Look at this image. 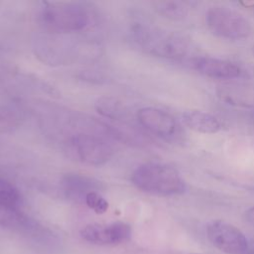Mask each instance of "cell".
<instances>
[{
  "label": "cell",
  "mask_w": 254,
  "mask_h": 254,
  "mask_svg": "<svg viewBox=\"0 0 254 254\" xmlns=\"http://www.w3.org/2000/svg\"><path fill=\"white\" fill-rule=\"evenodd\" d=\"M131 181L138 190L160 196L181 194L187 189L178 170L162 163L150 162L140 165L133 172Z\"/></svg>",
  "instance_id": "cell-1"
},
{
  "label": "cell",
  "mask_w": 254,
  "mask_h": 254,
  "mask_svg": "<svg viewBox=\"0 0 254 254\" xmlns=\"http://www.w3.org/2000/svg\"><path fill=\"white\" fill-rule=\"evenodd\" d=\"M39 20L45 30L66 34L83 30L89 23V14L80 3L46 2L40 11Z\"/></svg>",
  "instance_id": "cell-2"
},
{
  "label": "cell",
  "mask_w": 254,
  "mask_h": 254,
  "mask_svg": "<svg viewBox=\"0 0 254 254\" xmlns=\"http://www.w3.org/2000/svg\"><path fill=\"white\" fill-rule=\"evenodd\" d=\"M132 31L137 44L150 55L177 60L184 58L188 53L187 40L176 33L143 24L134 26Z\"/></svg>",
  "instance_id": "cell-3"
},
{
  "label": "cell",
  "mask_w": 254,
  "mask_h": 254,
  "mask_svg": "<svg viewBox=\"0 0 254 254\" xmlns=\"http://www.w3.org/2000/svg\"><path fill=\"white\" fill-rule=\"evenodd\" d=\"M207 29L216 37L227 40H241L251 33L247 18L239 12L224 6H212L205 12Z\"/></svg>",
  "instance_id": "cell-4"
},
{
  "label": "cell",
  "mask_w": 254,
  "mask_h": 254,
  "mask_svg": "<svg viewBox=\"0 0 254 254\" xmlns=\"http://www.w3.org/2000/svg\"><path fill=\"white\" fill-rule=\"evenodd\" d=\"M206 237L208 241L220 251L226 254H247L249 242L244 233L235 225L215 219L206 225Z\"/></svg>",
  "instance_id": "cell-5"
},
{
  "label": "cell",
  "mask_w": 254,
  "mask_h": 254,
  "mask_svg": "<svg viewBox=\"0 0 254 254\" xmlns=\"http://www.w3.org/2000/svg\"><path fill=\"white\" fill-rule=\"evenodd\" d=\"M71 145L77 158L91 166L104 165L114 154L113 148L105 140L88 133L74 135L71 138Z\"/></svg>",
  "instance_id": "cell-6"
},
{
  "label": "cell",
  "mask_w": 254,
  "mask_h": 254,
  "mask_svg": "<svg viewBox=\"0 0 254 254\" xmlns=\"http://www.w3.org/2000/svg\"><path fill=\"white\" fill-rule=\"evenodd\" d=\"M138 122L152 134L174 141L181 136V126L167 111L156 107H143L136 113Z\"/></svg>",
  "instance_id": "cell-7"
},
{
  "label": "cell",
  "mask_w": 254,
  "mask_h": 254,
  "mask_svg": "<svg viewBox=\"0 0 254 254\" xmlns=\"http://www.w3.org/2000/svg\"><path fill=\"white\" fill-rule=\"evenodd\" d=\"M80 236L85 241L93 244H118L130 238L131 227L121 221L109 224L92 223L85 225L80 230Z\"/></svg>",
  "instance_id": "cell-8"
},
{
  "label": "cell",
  "mask_w": 254,
  "mask_h": 254,
  "mask_svg": "<svg viewBox=\"0 0 254 254\" xmlns=\"http://www.w3.org/2000/svg\"><path fill=\"white\" fill-rule=\"evenodd\" d=\"M191 66L199 73L212 78L230 79L241 75V68L229 61L210 57H196L191 60Z\"/></svg>",
  "instance_id": "cell-9"
},
{
  "label": "cell",
  "mask_w": 254,
  "mask_h": 254,
  "mask_svg": "<svg viewBox=\"0 0 254 254\" xmlns=\"http://www.w3.org/2000/svg\"><path fill=\"white\" fill-rule=\"evenodd\" d=\"M217 96L229 105L254 108V87L245 84H226L217 89Z\"/></svg>",
  "instance_id": "cell-10"
},
{
  "label": "cell",
  "mask_w": 254,
  "mask_h": 254,
  "mask_svg": "<svg viewBox=\"0 0 254 254\" xmlns=\"http://www.w3.org/2000/svg\"><path fill=\"white\" fill-rule=\"evenodd\" d=\"M0 226L25 233H38L41 231L40 225L22 210L2 205H0Z\"/></svg>",
  "instance_id": "cell-11"
},
{
  "label": "cell",
  "mask_w": 254,
  "mask_h": 254,
  "mask_svg": "<svg viewBox=\"0 0 254 254\" xmlns=\"http://www.w3.org/2000/svg\"><path fill=\"white\" fill-rule=\"evenodd\" d=\"M183 123L190 130L203 134H213L221 130L220 121L212 114L201 110H188L182 114Z\"/></svg>",
  "instance_id": "cell-12"
},
{
  "label": "cell",
  "mask_w": 254,
  "mask_h": 254,
  "mask_svg": "<svg viewBox=\"0 0 254 254\" xmlns=\"http://www.w3.org/2000/svg\"><path fill=\"white\" fill-rule=\"evenodd\" d=\"M62 187L68 197L83 199L91 191H97L98 182L83 175L67 174L62 179Z\"/></svg>",
  "instance_id": "cell-13"
},
{
  "label": "cell",
  "mask_w": 254,
  "mask_h": 254,
  "mask_svg": "<svg viewBox=\"0 0 254 254\" xmlns=\"http://www.w3.org/2000/svg\"><path fill=\"white\" fill-rule=\"evenodd\" d=\"M95 107L97 112L106 118L117 121H124L127 119V107L117 98L102 97L98 99Z\"/></svg>",
  "instance_id": "cell-14"
},
{
  "label": "cell",
  "mask_w": 254,
  "mask_h": 254,
  "mask_svg": "<svg viewBox=\"0 0 254 254\" xmlns=\"http://www.w3.org/2000/svg\"><path fill=\"white\" fill-rule=\"evenodd\" d=\"M152 5L158 14L170 20H182L188 15V7L181 1H155Z\"/></svg>",
  "instance_id": "cell-15"
},
{
  "label": "cell",
  "mask_w": 254,
  "mask_h": 254,
  "mask_svg": "<svg viewBox=\"0 0 254 254\" xmlns=\"http://www.w3.org/2000/svg\"><path fill=\"white\" fill-rule=\"evenodd\" d=\"M23 197L19 190L10 182L0 178V205L21 210Z\"/></svg>",
  "instance_id": "cell-16"
},
{
  "label": "cell",
  "mask_w": 254,
  "mask_h": 254,
  "mask_svg": "<svg viewBox=\"0 0 254 254\" xmlns=\"http://www.w3.org/2000/svg\"><path fill=\"white\" fill-rule=\"evenodd\" d=\"M21 113L19 109L11 104L0 105V128L3 130L11 129L19 125Z\"/></svg>",
  "instance_id": "cell-17"
},
{
  "label": "cell",
  "mask_w": 254,
  "mask_h": 254,
  "mask_svg": "<svg viewBox=\"0 0 254 254\" xmlns=\"http://www.w3.org/2000/svg\"><path fill=\"white\" fill-rule=\"evenodd\" d=\"M84 202L96 213H103L108 208V202L97 191L87 193L84 198Z\"/></svg>",
  "instance_id": "cell-18"
},
{
  "label": "cell",
  "mask_w": 254,
  "mask_h": 254,
  "mask_svg": "<svg viewBox=\"0 0 254 254\" xmlns=\"http://www.w3.org/2000/svg\"><path fill=\"white\" fill-rule=\"evenodd\" d=\"M244 218H245V220H246L248 223L254 225V206L249 207V208L244 212Z\"/></svg>",
  "instance_id": "cell-19"
},
{
  "label": "cell",
  "mask_w": 254,
  "mask_h": 254,
  "mask_svg": "<svg viewBox=\"0 0 254 254\" xmlns=\"http://www.w3.org/2000/svg\"><path fill=\"white\" fill-rule=\"evenodd\" d=\"M190 254H198V253H190Z\"/></svg>",
  "instance_id": "cell-20"
},
{
  "label": "cell",
  "mask_w": 254,
  "mask_h": 254,
  "mask_svg": "<svg viewBox=\"0 0 254 254\" xmlns=\"http://www.w3.org/2000/svg\"><path fill=\"white\" fill-rule=\"evenodd\" d=\"M253 53H254V46H253Z\"/></svg>",
  "instance_id": "cell-21"
}]
</instances>
